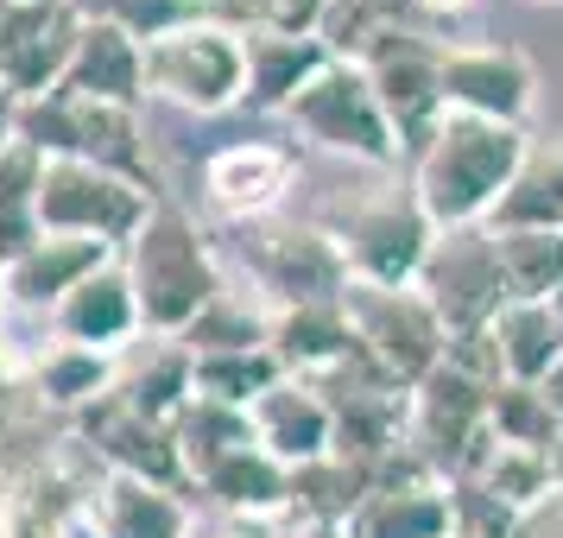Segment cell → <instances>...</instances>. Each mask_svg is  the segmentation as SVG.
<instances>
[{"label": "cell", "instance_id": "obj_19", "mask_svg": "<svg viewBox=\"0 0 563 538\" xmlns=\"http://www.w3.org/2000/svg\"><path fill=\"white\" fill-rule=\"evenodd\" d=\"M82 513H89L96 538H190V526H197L184 487L146 482V475H121V469H102L96 475Z\"/></svg>", "mask_w": 563, "mask_h": 538}, {"label": "cell", "instance_id": "obj_15", "mask_svg": "<svg viewBox=\"0 0 563 538\" xmlns=\"http://www.w3.org/2000/svg\"><path fill=\"white\" fill-rule=\"evenodd\" d=\"M298 172H305L298 146H285V140H234V146L203 158V204H209V216L229 222V229L266 222V216L285 209Z\"/></svg>", "mask_w": 563, "mask_h": 538}, {"label": "cell", "instance_id": "obj_24", "mask_svg": "<svg viewBox=\"0 0 563 538\" xmlns=\"http://www.w3.org/2000/svg\"><path fill=\"white\" fill-rule=\"evenodd\" d=\"M487 342H494V361H500V381H519V386H538L563 361L558 310L526 305V298H507V310L487 323Z\"/></svg>", "mask_w": 563, "mask_h": 538}, {"label": "cell", "instance_id": "obj_32", "mask_svg": "<svg viewBox=\"0 0 563 538\" xmlns=\"http://www.w3.org/2000/svg\"><path fill=\"white\" fill-rule=\"evenodd\" d=\"M494 437H500V443H526V450H558L563 425L551 418V406H544L538 386L500 381L494 386Z\"/></svg>", "mask_w": 563, "mask_h": 538}, {"label": "cell", "instance_id": "obj_9", "mask_svg": "<svg viewBox=\"0 0 563 538\" xmlns=\"http://www.w3.org/2000/svg\"><path fill=\"white\" fill-rule=\"evenodd\" d=\"M158 209V190L102 172L89 158H45L38 172V234H82L102 248H128L146 229V216Z\"/></svg>", "mask_w": 563, "mask_h": 538}, {"label": "cell", "instance_id": "obj_1", "mask_svg": "<svg viewBox=\"0 0 563 538\" xmlns=\"http://www.w3.org/2000/svg\"><path fill=\"white\" fill-rule=\"evenodd\" d=\"M532 153V133L507 128V121H482V114H443L431 140L406 158V184L437 229H487L500 197L512 190L519 165Z\"/></svg>", "mask_w": 563, "mask_h": 538}, {"label": "cell", "instance_id": "obj_22", "mask_svg": "<svg viewBox=\"0 0 563 538\" xmlns=\"http://www.w3.org/2000/svg\"><path fill=\"white\" fill-rule=\"evenodd\" d=\"M266 349H273V361L285 374L317 381V374H330L335 361L355 355V330H349V310L342 305H285V310H273Z\"/></svg>", "mask_w": 563, "mask_h": 538}, {"label": "cell", "instance_id": "obj_6", "mask_svg": "<svg viewBox=\"0 0 563 538\" xmlns=\"http://www.w3.org/2000/svg\"><path fill=\"white\" fill-rule=\"evenodd\" d=\"M285 121L305 133L310 146L355 158V165H367V172H399V165H406L399 133H393V121H386L374 83H367V70L349 64V57H330V64L291 96Z\"/></svg>", "mask_w": 563, "mask_h": 538}, {"label": "cell", "instance_id": "obj_38", "mask_svg": "<svg viewBox=\"0 0 563 538\" xmlns=\"http://www.w3.org/2000/svg\"><path fill=\"white\" fill-rule=\"evenodd\" d=\"M532 7H563V0H532Z\"/></svg>", "mask_w": 563, "mask_h": 538}, {"label": "cell", "instance_id": "obj_35", "mask_svg": "<svg viewBox=\"0 0 563 538\" xmlns=\"http://www.w3.org/2000/svg\"><path fill=\"white\" fill-rule=\"evenodd\" d=\"M279 538H349L342 526H298V519H279Z\"/></svg>", "mask_w": 563, "mask_h": 538}, {"label": "cell", "instance_id": "obj_33", "mask_svg": "<svg viewBox=\"0 0 563 538\" xmlns=\"http://www.w3.org/2000/svg\"><path fill=\"white\" fill-rule=\"evenodd\" d=\"M190 538H279V532L260 526V519H229V513H216V519H197Z\"/></svg>", "mask_w": 563, "mask_h": 538}, {"label": "cell", "instance_id": "obj_12", "mask_svg": "<svg viewBox=\"0 0 563 538\" xmlns=\"http://www.w3.org/2000/svg\"><path fill=\"white\" fill-rule=\"evenodd\" d=\"M437 83H443V108L482 114V121H507V128H526L538 108V64L519 45L443 39Z\"/></svg>", "mask_w": 563, "mask_h": 538}, {"label": "cell", "instance_id": "obj_2", "mask_svg": "<svg viewBox=\"0 0 563 538\" xmlns=\"http://www.w3.org/2000/svg\"><path fill=\"white\" fill-rule=\"evenodd\" d=\"M121 266H128V279H133L146 336H184L203 317L209 298L229 285V266L209 248V234L178 204H165V197L146 216V229L121 248Z\"/></svg>", "mask_w": 563, "mask_h": 538}, {"label": "cell", "instance_id": "obj_5", "mask_svg": "<svg viewBox=\"0 0 563 538\" xmlns=\"http://www.w3.org/2000/svg\"><path fill=\"white\" fill-rule=\"evenodd\" d=\"M323 229L335 234V248L349 260V279L361 285H418L437 234H443L424 216V204H418V190L406 178H386L374 190H361L355 204L335 222H323Z\"/></svg>", "mask_w": 563, "mask_h": 538}, {"label": "cell", "instance_id": "obj_29", "mask_svg": "<svg viewBox=\"0 0 563 538\" xmlns=\"http://www.w3.org/2000/svg\"><path fill=\"white\" fill-rule=\"evenodd\" d=\"M487 229H563V133L532 140V153H526Z\"/></svg>", "mask_w": 563, "mask_h": 538}, {"label": "cell", "instance_id": "obj_14", "mask_svg": "<svg viewBox=\"0 0 563 538\" xmlns=\"http://www.w3.org/2000/svg\"><path fill=\"white\" fill-rule=\"evenodd\" d=\"M437 52H443V39H424L418 26H406V32L380 39L374 52L361 57V70L374 83V96H380L406 158L418 153V146L431 140V128L450 114V108H443V83H437Z\"/></svg>", "mask_w": 563, "mask_h": 538}, {"label": "cell", "instance_id": "obj_10", "mask_svg": "<svg viewBox=\"0 0 563 538\" xmlns=\"http://www.w3.org/2000/svg\"><path fill=\"white\" fill-rule=\"evenodd\" d=\"M418 292L431 298L437 323L450 330V342H468V336H487V323L507 310V273H500V254H494V234L487 229H450L437 234L431 260L418 273Z\"/></svg>", "mask_w": 563, "mask_h": 538}, {"label": "cell", "instance_id": "obj_26", "mask_svg": "<svg viewBox=\"0 0 563 538\" xmlns=\"http://www.w3.org/2000/svg\"><path fill=\"white\" fill-rule=\"evenodd\" d=\"M114 374H121V355H96V349H77V342H57L52 336V349L32 361L26 381L57 418H77V411H89L96 399L114 393Z\"/></svg>", "mask_w": 563, "mask_h": 538}, {"label": "cell", "instance_id": "obj_8", "mask_svg": "<svg viewBox=\"0 0 563 538\" xmlns=\"http://www.w3.org/2000/svg\"><path fill=\"white\" fill-rule=\"evenodd\" d=\"M487 443H494V386L468 374L462 361H443L431 381L411 386L406 399V450L437 482H456L475 469Z\"/></svg>", "mask_w": 563, "mask_h": 538}, {"label": "cell", "instance_id": "obj_30", "mask_svg": "<svg viewBox=\"0 0 563 538\" xmlns=\"http://www.w3.org/2000/svg\"><path fill=\"white\" fill-rule=\"evenodd\" d=\"M507 273V292L526 305H551L563 292V229H487Z\"/></svg>", "mask_w": 563, "mask_h": 538}, {"label": "cell", "instance_id": "obj_39", "mask_svg": "<svg viewBox=\"0 0 563 538\" xmlns=\"http://www.w3.org/2000/svg\"><path fill=\"white\" fill-rule=\"evenodd\" d=\"M450 538H462V532H450Z\"/></svg>", "mask_w": 563, "mask_h": 538}, {"label": "cell", "instance_id": "obj_13", "mask_svg": "<svg viewBox=\"0 0 563 538\" xmlns=\"http://www.w3.org/2000/svg\"><path fill=\"white\" fill-rule=\"evenodd\" d=\"M349 538H450L456 532V513H450V482H437L424 462L411 457L406 443L386 450L374 462V487L349 519Z\"/></svg>", "mask_w": 563, "mask_h": 538}, {"label": "cell", "instance_id": "obj_27", "mask_svg": "<svg viewBox=\"0 0 563 538\" xmlns=\"http://www.w3.org/2000/svg\"><path fill=\"white\" fill-rule=\"evenodd\" d=\"M266 330H273V305L247 279H229L178 342L190 355H241V349H266Z\"/></svg>", "mask_w": 563, "mask_h": 538}, {"label": "cell", "instance_id": "obj_7", "mask_svg": "<svg viewBox=\"0 0 563 538\" xmlns=\"http://www.w3.org/2000/svg\"><path fill=\"white\" fill-rule=\"evenodd\" d=\"M342 310H349L355 349L374 361L393 386H406V393L418 381H431L437 367L450 361V330L437 323L431 298H424L418 285H361V279H349Z\"/></svg>", "mask_w": 563, "mask_h": 538}, {"label": "cell", "instance_id": "obj_17", "mask_svg": "<svg viewBox=\"0 0 563 538\" xmlns=\"http://www.w3.org/2000/svg\"><path fill=\"white\" fill-rule=\"evenodd\" d=\"M108 260H114V248H102V241H82V234H38V241H26L20 254L0 266V305L52 317V305H64L89 273H102Z\"/></svg>", "mask_w": 563, "mask_h": 538}, {"label": "cell", "instance_id": "obj_34", "mask_svg": "<svg viewBox=\"0 0 563 538\" xmlns=\"http://www.w3.org/2000/svg\"><path fill=\"white\" fill-rule=\"evenodd\" d=\"M538 393H544V406H551V418L563 425V361L551 367V374H544V381H538Z\"/></svg>", "mask_w": 563, "mask_h": 538}, {"label": "cell", "instance_id": "obj_36", "mask_svg": "<svg viewBox=\"0 0 563 538\" xmlns=\"http://www.w3.org/2000/svg\"><path fill=\"white\" fill-rule=\"evenodd\" d=\"M424 7H431V13H468L475 0H424Z\"/></svg>", "mask_w": 563, "mask_h": 538}, {"label": "cell", "instance_id": "obj_11", "mask_svg": "<svg viewBox=\"0 0 563 538\" xmlns=\"http://www.w3.org/2000/svg\"><path fill=\"white\" fill-rule=\"evenodd\" d=\"M77 0H7L0 7V96L7 102H32L52 96L82 39Z\"/></svg>", "mask_w": 563, "mask_h": 538}, {"label": "cell", "instance_id": "obj_20", "mask_svg": "<svg viewBox=\"0 0 563 538\" xmlns=\"http://www.w3.org/2000/svg\"><path fill=\"white\" fill-rule=\"evenodd\" d=\"M57 89L70 96H89V102H114V108H140L146 102V57H140V39L128 26H108V20H89L77 39V57Z\"/></svg>", "mask_w": 563, "mask_h": 538}, {"label": "cell", "instance_id": "obj_25", "mask_svg": "<svg viewBox=\"0 0 563 538\" xmlns=\"http://www.w3.org/2000/svg\"><path fill=\"white\" fill-rule=\"evenodd\" d=\"M456 482H475L482 494H494L507 513H519V519H532L538 507H551L558 501V469H551V450H526V443H487L482 457H475V469L468 475H456Z\"/></svg>", "mask_w": 563, "mask_h": 538}, {"label": "cell", "instance_id": "obj_18", "mask_svg": "<svg viewBox=\"0 0 563 538\" xmlns=\"http://www.w3.org/2000/svg\"><path fill=\"white\" fill-rule=\"evenodd\" d=\"M52 336L57 342H77V349H96V355H128L133 342L146 336L121 254L108 260L102 273H89L64 305H52Z\"/></svg>", "mask_w": 563, "mask_h": 538}, {"label": "cell", "instance_id": "obj_37", "mask_svg": "<svg viewBox=\"0 0 563 538\" xmlns=\"http://www.w3.org/2000/svg\"><path fill=\"white\" fill-rule=\"evenodd\" d=\"M551 310H558V330H563V292H558V298H551Z\"/></svg>", "mask_w": 563, "mask_h": 538}, {"label": "cell", "instance_id": "obj_3", "mask_svg": "<svg viewBox=\"0 0 563 538\" xmlns=\"http://www.w3.org/2000/svg\"><path fill=\"white\" fill-rule=\"evenodd\" d=\"M229 260L273 310L342 305V292H349V260L323 222H291V216L241 222V229H229Z\"/></svg>", "mask_w": 563, "mask_h": 538}, {"label": "cell", "instance_id": "obj_31", "mask_svg": "<svg viewBox=\"0 0 563 538\" xmlns=\"http://www.w3.org/2000/svg\"><path fill=\"white\" fill-rule=\"evenodd\" d=\"M285 367L273 361V349H241V355H190V393L216 399V406H254Z\"/></svg>", "mask_w": 563, "mask_h": 538}, {"label": "cell", "instance_id": "obj_21", "mask_svg": "<svg viewBox=\"0 0 563 538\" xmlns=\"http://www.w3.org/2000/svg\"><path fill=\"white\" fill-rule=\"evenodd\" d=\"M114 399L133 406L140 418H153V425H172L190 406V349H184L178 336H140L121 355Z\"/></svg>", "mask_w": 563, "mask_h": 538}, {"label": "cell", "instance_id": "obj_28", "mask_svg": "<svg viewBox=\"0 0 563 538\" xmlns=\"http://www.w3.org/2000/svg\"><path fill=\"white\" fill-rule=\"evenodd\" d=\"M374 487V462H355V457H317L305 469H291V513L298 526H342L349 513L367 501Z\"/></svg>", "mask_w": 563, "mask_h": 538}, {"label": "cell", "instance_id": "obj_16", "mask_svg": "<svg viewBox=\"0 0 563 538\" xmlns=\"http://www.w3.org/2000/svg\"><path fill=\"white\" fill-rule=\"evenodd\" d=\"M247 431H254V443L279 462V469H305V462L335 450V411H330V399L317 393V381L279 374V381L247 406Z\"/></svg>", "mask_w": 563, "mask_h": 538}, {"label": "cell", "instance_id": "obj_23", "mask_svg": "<svg viewBox=\"0 0 563 538\" xmlns=\"http://www.w3.org/2000/svg\"><path fill=\"white\" fill-rule=\"evenodd\" d=\"M241 45H247V102L241 108H254V114H285L291 96L330 64V45L298 39V32H247Z\"/></svg>", "mask_w": 563, "mask_h": 538}, {"label": "cell", "instance_id": "obj_4", "mask_svg": "<svg viewBox=\"0 0 563 538\" xmlns=\"http://www.w3.org/2000/svg\"><path fill=\"white\" fill-rule=\"evenodd\" d=\"M140 57H146V96L184 114H229L247 102V45L241 32L216 26L203 13L153 32Z\"/></svg>", "mask_w": 563, "mask_h": 538}, {"label": "cell", "instance_id": "obj_40", "mask_svg": "<svg viewBox=\"0 0 563 538\" xmlns=\"http://www.w3.org/2000/svg\"><path fill=\"white\" fill-rule=\"evenodd\" d=\"M0 7H7V0H0Z\"/></svg>", "mask_w": 563, "mask_h": 538}]
</instances>
